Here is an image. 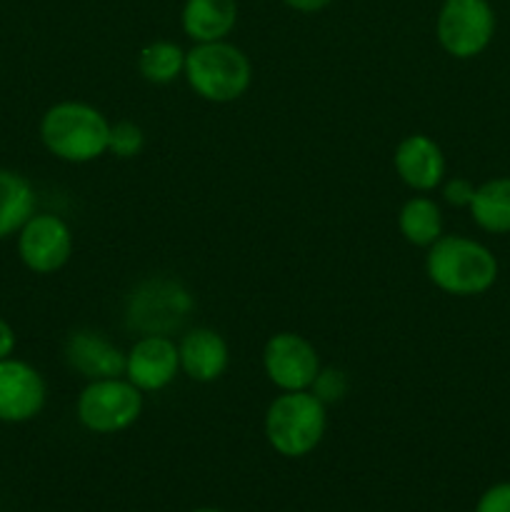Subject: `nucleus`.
<instances>
[{
	"instance_id": "f03ea898",
	"label": "nucleus",
	"mask_w": 510,
	"mask_h": 512,
	"mask_svg": "<svg viewBox=\"0 0 510 512\" xmlns=\"http://www.w3.org/2000/svg\"><path fill=\"white\" fill-rule=\"evenodd\" d=\"M110 123L98 108L78 100H63L40 118V140L45 150L65 163H90L108 153Z\"/></svg>"
},
{
	"instance_id": "20e7f679",
	"label": "nucleus",
	"mask_w": 510,
	"mask_h": 512,
	"mask_svg": "<svg viewBox=\"0 0 510 512\" xmlns=\"http://www.w3.org/2000/svg\"><path fill=\"white\" fill-rule=\"evenodd\" d=\"M328 410L310 390H290L278 395L265 413V438L283 458H305L323 440Z\"/></svg>"
},
{
	"instance_id": "a878e982",
	"label": "nucleus",
	"mask_w": 510,
	"mask_h": 512,
	"mask_svg": "<svg viewBox=\"0 0 510 512\" xmlns=\"http://www.w3.org/2000/svg\"><path fill=\"white\" fill-rule=\"evenodd\" d=\"M193 512H223V510H215V508H200V510H193Z\"/></svg>"
},
{
	"instance_id": "aec40b11",
	"label": "nucleus",
	"mask_w": 510,
	"mask_h": 512,
	"mask_svg": "<svg viewBox=\"0 0 510 512\" xmlns=\"http://www.w3.org/2000/svg\"><path fill=\"white\" fill-rule=\"evenodd\" d=\"M143 148L145 133L138 123H133V120H118V123L110 125L108 153H113L115 158L130 160L143 153Z\"/></svg>"
},
{
	"instance_id": "4468645a",
	"label": "nucleus",
	"mask_w": 510,
	"mask_h": 512,
	"mask_svg": "<svg viewBox=\"0 0 510 512\" xmlns=\"http://www.w3.org/2000/svg\"><path fill=\"white\" fill-rule=\"evenodd\" d=\"M180 370L195 383H215L228 370L230 350L223 335L210 328H195L178 343Z\"/></svg>"
},
{
	"instance_id": "b1692460",
	"label": "nucleus",
	"mask_w": 510,
	"mask_h": 512,
	"mask_svg": "<svg viewBox=\"0 0 510 512\" xmlns=\"http://www.w3.org/2000/svg\"><path fill=\"white\" fill-rule=\"evenodd\" d=\"M15 343H18V338H15L13 325H10L5 318H0V360H5L13 355Z\"/></svg>"
},
{
	"instance_id": "2eb2a0df",
	"label": "nucleus",
	"mask_w": 510,
	"mask_h": 512,
	"mask_svg": "<svg viewBox=\"0 0 510 512\" xmlns=\"http://www.w3.org/2000/svg\"><path fill=\"white\" fill-rule=\"evenodd\" d=\"M238 23V0H185L180 10L183 33L193 43L225 40Z\"/></svg>"
},
{
	"instance_id": "f257e3e1",
	"label": "nucleus",
	"mask_w": 510,
	"mask_h": 512,
	"mask_svg": "<svg viewBox=\"0 0 510 512\" xmlns=\"http://www.w3.org/2000/svg\"><path fill=\"white\" fill-rule=\"evenodd\" d=\"M430 283L448 295H483L498 280V258L488 245L465 235H440L425 255Z\"/></svg>"
},
{
	"instance_id": "7ed1b4c3",
	"label": "nucleus",
	"mask_w": 510,
	"mask_h": 512,
	"mask_svg": "<svg viewBox=\"0 0 510 512\" xmlns=\"http://www.w3.org/2000/svg\"><path fill=\"white\" fill-rule=\"evenodd\" d=\"M185 80L195 95L208 103H233L248 93L253 83L250 58L228 40L195 43L185 53Z\"/></svg>"
},
{
	"instance_id": "9b49d317",
	"label": "nucleus",
	"mask_w": 510,
	"mask_h": 512,
	"mask_svg": "<svg viewBox=\"0 0 510 512\" xmlns=\"http://www.w3.org/2000/svg\"><path fill=\"white\" fill-rule=\"evenodd\" d=\"M180 370L178 345L170 335H143L125 353V378L140 393H158L168 388Z\"/></svg>"
},
{
	"instance_id": "f3484780",
	"label": "nucleus",
	"mask_w": 510,
	"mask_h": 512,
	"mask_svg": "<svg viewBox=\"0 0 510 512\" xmlns=\"http://www.w3.org/2000/svg\"><path fill=\"white\" fill-rule=\"evenodd\" d=\"M470 218L480 230L490 235L510 233V178L485 180L475 188L468 205Z\"/></svg>"
},
{
	"instance_id": "393cba45",
	"label": "nucleus",
	"mask_w": 510,
	"mask_h": 512,
	"mask_svg": "<svg viewBox=\"0 0 510 512\" xmlns=\"http://www.w3.org/2000/svg\"><path fill=\"white\" fill-rule=\"evenodd\" d=\"M288 8L298 10V13H320V10L328 8L333 0H283Z\"/></svg>"
},
{
	"instance_id": "423d86ee",
	"label": "nucleus",
	"mask_w": 510,
	"mask_h": 512,
	"mask_svg": "<svg viewBox=\"0 0 510 512\" xmlns=\"http://www.w3.org/2000/svg\"><path fill=\"white\" fill-rule=\"evenodd\" d=\"M495 35V10L488 0H443L435 15L440 48L458 60L478 58Z\"/></svg>"
},
{
	"instance_id": "412c9836",
	"label": "nucleus",
	"mask_w": 510,
	"mask_h": 512,
	"mask_svg": "<svg viewBox=\"0 0 510 512\" xmlns=\"http://www.w3.org/2000/svg\"><path fill=\"white\" fill-rule=\"evenodd\" d=\"M350 383H348V375L338 368H320L318 378L313 380L310 385V393L315 395L318 400H323L325 405L330 403H340L348 393Z\"/></svg>"
},
{
	"instance_id": "1a4fd4ad",
	"label": "nucleus",
	"mask_w": 510,
	"mask_h": 512,
	"mask_svg": "<svg viewBox=\"0 0 510 512\" xmlns=\"http://www.w3.org/2000/svg\"><path fill=\"white\" fill-rule=\"evenodd\" d=\"M263 368L270 383L283 393L310 390L320 373L315 345L298 333H275L263 348Z\"/></svg>"
},
{
	"instance_id": "0eeeda50",
	"label": "nucleus",
	"mask_w": 510,
	"mask_h": 512,
	"mask_svg": "<svg viewBox=\"0 0 510 512\" xmlns=\"http://www.w3.org/2000/svg\"><path fill=\"white\" fill-rule=\"evenodd\" d=\"M193 295L170 278L143 280L128 303V325L143 335H170L193 310Z\"/></svg>"
},
{
	"instance_id": "4be33fe9",
	"label": "nucleus",
	"mask_w": 510,
	"mask_h": 512,
	"mask_svg": "<svg viewBox=\"0 0 510 512\" xmlns=\"http://www.w3.org/2000/svg\"><path fill=\"white\" fill-rule=\"evenodd\" d=\"M475 512H510V483H498L485 490Z\"/></svg>"
},
{
	"instance_id": "f8f14e48",
	"label": "nucleus",
	"mask_w": 510,
	"mask_h": 512,
	"mask_svg": "<svg viewBox=\"0 0 510 512\" xmlns=\"http://www.w3.org/2000/svg\"><path fill=\"white\" fill-rule=\"evenodd\" d=\"M398 178L418 193L435 190L445 178V155L433 138L423 133L408 135L398 143L393 155Z\"/></svg>"
},
{
	"instance_id": "5701e85b",
	"label": "nucleus",
	"mask_w": 510,
	"mask_h": 512,
	"mask_svg": "<svg viewBox=\"0 0 510 512\" xmlns=\"http://www.w3.org/2000/svg\"><path fill=\"white\" fill-rule=\"evenodd\" d=\"M473 195H475V185L465 178L448 180L443 188L445 203L455 205V208H468L470 200H473Z\"/></svg>"
},
{
	"instance_id": "9d476101",
	"label": "nucleus",
	"mask_w": 510,
	"mask_h": 512,
	"mask_svg": "<svg viewBox=\"0 0 510 512\" xmlns=\"http://www.w3.org/2000/svg\"><path fill=\"white\" fill-rule=\"evenodd\" d=\"M48 400V385L30 363L0 360V423L20 425L38 418Z\"/></svg>"
},
{
	"instance_id": "6e6552de",
	"label": "nucleus",
	"mask_w": 510,
	"mask_h": 512,
	"mask_svg": "<svg viewBox=\"0 0 510 512\" xmlns=\"http://www.w3.org/2000/svg\"><path fill=\"white\" fill-rule=\"evenodd\" d=\"M73 255V233L60 215L33 213L18 233V258L30 273L50 275Z\"/></svg>"
},
{
	"instance_id": "dca6fc26",
	"label": "nucleus",
	"mask_w": 510,
	"mask_h": 512,
	"mask_svg": "<svg viewBox=\"0 0 510 512\" xmlns=\"http://www.w3.org/2000/svg\"><path fill=\"white\" fill-rule=\"evenodd\" d=\"M35 205L33 183L15 170L0 168V240L18 235L35 213Z\"/></svg>"
},
{
	"instance_id": "a211bd4d",
	"label": "nucleus",
	"mask_w": 510,
	"mask_h": 512,
	"mask_svg": "<svg viewBox=\"0 0 510 512\" xmlns=\"http://www.w3.org/2000/svg\"><path fill=\"white\" fill-rule=\"evenodd\" d=\"M398 228L403 238L415 248H430L443 235V215L435 200L415 195L400 208Z\"/></svg>"
},
{
	"instance_id": "ddd939ff",
	"label": "nucleus",
	"mask_w": 510,
	"mask_h": 512,
	"mask_svg": "<svg viewBox=\"0 0 510 512\" xmlns=\"http://www.w3.org/2000/svg\"><path fill=\"white\" fill-rule=\"evenodd\" d=\"M65 360L83 378H120L125 375V353L93 330H75L65 340Z\"/></svg>"
},
{
	"instance_id": "6ab92c4d",
	"label": "nucleus",
	"mask_w": 510,
	"mask_h": 512,
	"mask_svg": "<svg viewBox=\"0 0 510 512\" xmlns=\"http://www.w3.org/2000/svg\"><path fill=\"white\" fill-rule=\"evenodd\" d=\"M138 70L153 85L173 83L185 70V50L173 40H153L140 50Z\"/></svg>"
},
{
	"instance_id": "39448f33",
	"label": "nucleus",
	"mask_w": 510,
	"mask_h": 512,
	"mask_svg": "<svg viewBox=\"0 0 510 512\" xmlns=\"http://www.w3.org/2000/svg\"><path fill=\"white\" fill-rule=\"evenodd\" d=\"M143 413V393L128 378L90 380L78 395L75 415L90 433L113 435L128 430Z\"/></svg>"
}]
</instances>
